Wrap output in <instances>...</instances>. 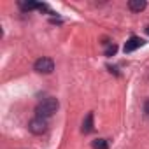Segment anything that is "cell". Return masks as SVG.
<instances>
[{"instance_id": "1", "label": "cell", "mask_w": 149, "mask_h": 149, "mask_svg": "<svg viewBox=\"0 0 149 149\" xmlns=\"http://www.w3.org/2000/svg\"><path fill=\"white\" fill-rule=\"evenodd\" d=\"M58 107H60L58 100L53 98V97H47V98H44V100H40V102L37 104V107H35V114H37L39 118L47 119V118H51V116L58 111Z\"/></svg>"}, {"instance_id": "2", "label": "cell", "mask_w": 149, "mask_h": 149, "mask_svg": "<svg viewBox=\"0 0 149 149\" xmlns=\"http://www.w3.org/2000/svg\"><path fill=\"white\" fill-rule=\"evenodd\" d=\"M28 130H30L33 135H42V133H46V132H47V119L39 118V116L32 118V119L28 121Z\"/></svg>"}, {"instance_id": "3", "label": "cell", "mask_w": 149, "mask_h": 149, "mask_svg": "<svg viewBox=\"0 0 149 149\" xmlns=\"http://www.w3.org/2000/svg\"><path fill=\"white\" fill-rule=\"evenodd\" d=\"M33 70H37L39 74H51L54 70V61L51 58H47V56H42V58L35 60Z\"/></svg>"}, {"instance_id": "4", "label": "cell", "mask_w": 149, "mask_h": 149, "mask_svg": "<svg viewBox=\"0 0 149 149\" xmlns=\"http://www.w3.org/2000/svg\"><path fill=\"white\" fill-rule=\"evenodd\" d=\"M140 46H144V40L140 39V37H130L128 40H126V44H125V47H123V51L125 53H133L135 49H139Z\"/></svg>"}, {"instance_id": "5", "label": "cell", "mask_w": 149, "mask_h": 149, "mask_svg": "<svg viewBox=\"0 0 149 149\" xmlns=\"http://www.w3.org/2000/svg\"><path fill=\"white\" fill-rule=\"evenodd\" d=\"M19 9L23 13H28V11H33V9H40V11H47V6L46 4H37V2H19L18 4Z\"/></svg>"}, {"instance_id": "6", "label": "cell", "mask_w": 149, "mask_h": 149, "mask_svg": "<svg viewBox=\"0 0 149 149\" xmlns=\"http://www.w3.org/2000/svg\"><path fill=\"white\" fill-rule=\"evenodd\" d=\"M147 7V2H144V0H130L128 2V9L133 11V13H140Z\"/></svg>"}, {"instance_id": "7", "label": "cell", "mask_w": 149, "mask_h": 149, "mask_svg": "<svg viewBox=\"0 0 149 149\" xmlns=\"http://www.w3.org/2000/svg\"><path fill=\"white\" fill-rule=\"evenodd\" d=\"M93 112H88L84 121H83V133H91L93 132Z\"/></svg>"}, {"instance_id": "8", "label": "cell", "mask_w": 149, "mask_h": 149, "mask_svg": "<svg viewBox=\"0 0 149 149\" xmlns=\"http://www.w3.org/2000/svg\"><path fill=\"white\" fill-rule=\"evenodd\" d=\"M91 146H93V149H109V144L105 139H95L91 142Z\"/></svg>"}, {"instance_id": "9", "label": "cell", "mask_w": 149, "mask_h": 149, "mask_svg": "<svg viewBox=\"0 0 149 149\" xmlns=\"http://www.w3.org/2000/svg\"><path fill=\"white\" fill-rule=\"evenodd\" d=\"M116 51H118V46L111 42V44L107 46V49H105V56H114V54H116Z\"/></svg>"}, {"instance_id": "10", "label": "cell", "mask_w": 149, "mask_h": 149, "mask_svg": "<svg viewBox=\"0 0 149 149\" xmlns=\"http://www.w3.org/2000/svg\"><path fill=\"white\" fill-rule=\"evenodd\" d=\"M144 114H146V116H149V98L144 102Z\"/></svg>"}, {"instance_id": "11", "label": "cell", "mask_w": 149, "mask_h": 149, "mask_svg": "<svg viewBox=\"0 0 149 149\" xmlns=\"http://www.w3.org/2000/svg\"><path fill=\"white\" fill-rule=\"evenodd\" d=\"M146 32H147V35H149V26H146Z\"/></svg>"}]
</instances>
